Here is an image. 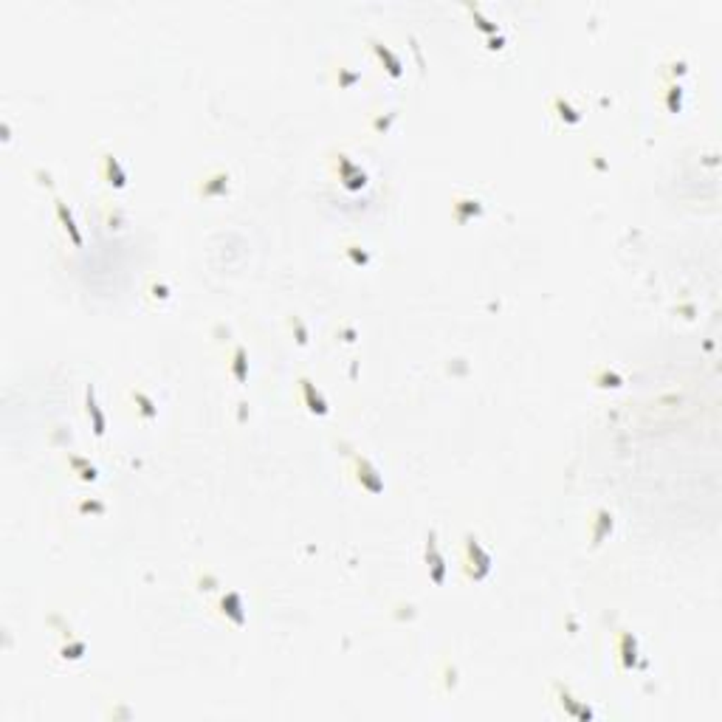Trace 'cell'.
I'll return each instance as SVG.
<instances>
[{"label": "cell", "instance_id": "obj_19", "mask_svg": "<svg viewBox=\"0 0 722 722\" xmlns=\"http://www.w3.org/2000/svg\"><path fill=\"white\" fill-rule=\"evenodd\" d=\"M344 254L353 257L355 266H367L370 263V251H364V246H358V243H344Z\"/></svg>", "mask_w": 722, "mask_h": 722}, {"label": "cell", "instance_id": "obj_4", "mask_svg": "<svg viewBox=\"0 0 722 722\" xmlns=\"http://www.w3.org/2000/svg\"><path fill=\"white\" fill-rule=\"evenodd\" d=\"M299 395H302L305 406L311 412H316V415H328V401L322 398V392L316 390V384L311 378H305V376L299 378Z\"/></svg>", "mask_w": 722, "mask_h": 722}, {"label": "cell", "instance_id": "obj_18", "mask_svg": "<svg viewBox=\"0 0 722 722\" xmlns=\"http://www.w3.org/2000/svg\"><path fill=\"white\" fill-rule=\"evenodd\" d=\"M68 466H71V469H74V472H77L82 480H96V474H99V472H96V466H93L90 460H85V457H77V454H71V457H68Z\"/></svg>", "mask_w": 722, "mask_h": 722}, {"label": "cell", "instance_id": "obj_10", "mask_svg": "<svg viewBox=\"0 0 722 722\" xmlns=\"http://www.w3.org/2000/svg\"><path fill=\"white\" fill-rule=\"evenodd\" d=\"M218 607H220V612L223 615H229L234 624H243L246 621V607H243V598H240V593H226V595H220V601H218Z\"/></svg>", "mask_w": 722, "mask_h": 722}, {"label": "cell", "instance_id": "obj_14", "mask_svg": "<svg viewBox=\"0 0 722 722\" xmlns=\"http://www.w3.org/2000/svg\"><path fill=\"white\" fill-rule=\"evenodd\" d=\"M553 111H556V116H559L561 122H567V125L581 122V111L573 108L570 99H564V96H556V99H553Z\"/></svg>", "mask_w": 722, "mask_h": 722}, {"label": "cell", "instance_id": "obj_17", "mask_svg": "<svg viewBox=\"0 0 722 722\" xmlns=\"http://www.w3.org/2000/svg\"><path fill=\"white\" fill-rule=\"evenodd\" d=\"M232 373H234V378L243 384L246 381V376H248V361H246V347L243 344H237L234 350H232Z\"/></svg>", "mask_w": 722, "mask_h": 722}, {"label": "cell", "instance_id": "obj_3", "mask_svg": "<svg viewBox=\"0 0 722 722\" xmlns=\"http://www.w3.org/2000/svg\"><path fill=\"white\" fill-rule=\"evenodd\" d=\"M99 173H102V178H105L111 186H116V189H122V186L127 184V173H125L122 161L113 156V152L99 156Z\"/></svg>", "mask_w": 722, "mask_h": 722}, {"label": "cell", "instance_id": "obj_9", "mask_svg": "<svg viewBox=\"0 0 722 722\" xmlns=\"http://www.w3.org/2000/svg\"><path fill=\"white\" fill-rule=\"evenodd\" d=\"M609 531H612V513L607 508H598L593 513V520H590V539H593V545H598Z\"/></svg>", "mask_w": 722, "mask_h": 722}, {"label": "cell", "instance_id": "obj_6", "mask_svg": "<svg viewBox=\"0 0 722 722\" xmlns=\"http://www.w3.org/2000/svg\"><path fill=\"white\" fill-rule=\"evenodd\" d=\"M426 561H429V576H432V581L440 584V581L446 579V561H443V556H440V550H438L435 534H429V539H426Z\"/></svg>", "mask_w": 722, "mask_h": 722}, {"label": "cell", "instance_id": "obj_12", "mask_svg": "<svg viewBox=\"0 0 722 722\" xmlns=\"http://www.w3.org/2000/svg\"><path fill=\"white\" fill-rule=\"evenodd\" d=\"M618 657H621V666L624 668H632L635 660H638V643L629 632H621L618 635Z\"/></svg>", "mask_w": 722, "mask_h": 722}, {"label": "cell", "instance_id": "obj_7", "mask_svg": "<svg viewBox=\"0 0 722 722\" xmlns=\"http://www.w3.org/2000/svg\"><path fill=\"white\" fill-rule=\"evenodd\" d=\"M85 412H88V418H90L93 435L102 438V435H105V412H102V406H99V401H96L93 387H88V392H85Z\"/></svg>", "mask_w": 722, "mask_h": 722}, {"label": "cell", "instance_id": "obj_13", "mask_svg": "<svg viewBox=\"0 0 722 722\" xmlns=\"http://www.w3.org/2000/svg\"><path fill=\"white\" fill-rule=\"evenodd\" d=\"M451 212H454V218L463 223V220H469V215H480V212H483V203H480L477 198H454V200H451Z\"/></svg>", "mask_w": 722, "mask_h": 722}, {"label": "cell", "instance_id": "obj_20", "mask_svg": "<svg viewBox=\"0 0 722 722\" xmlns=\"http://www.w3.org/2000/svg\"><path fill=\"white\" fill-rule=\"evenodd\" d=\"M147 296H150L152 302H164V299L170 296V285H167L164 280H152V282L147 285Z\"/></svg>", "mask_w": 722, "mask_h": 722}, {"label": "cell", "instance_id": "obj_11", "mask_svg": "<svg viewBox=\"0 0 722 722\" xmlns=\"http://www.w3.org/2000/svg\"><path fill=\"white\" fill-rule=\"evenodd\" d=\"M54 203H57V218H60V223H63L65 234L71 237V243H74V246H82V232H79V226H77V220H74L71 209H68V206H65L60 198H57Z\"/></svg>", "mask_w": 722, "mask_h": 722}, {"label": "cell", "instance_id": "obj_8", "mask_svg": "<svg viewBox=\"0 0 722 722\" xmlns=\"http://www.w3.org/2000/svg\"><path fill=\"white\" fill-rule=\"evenodd\" d=\"M339 167H342V175H339V178H342V184H344L347 189H358V186H364V178H367V175H364V170H361V167H355V164H353L347 156H339Z\"/></svg>", "mask_w": 722, "mask_h": 722}, {"label": "cell", "instance_id": "obj_16", "mask_svg": "<svg viewBox=\"0 0 722 722\" xmlns=\"http://www.w3.org/2000/svg\"><path fill=\"white\" fill-rule=\"evenodd\" d=\"M130 398H133V403L138 406V412L144 418H156L159 415V406H156V401H152L144 390H130Z\"/></svg>", "mask_w": 722, "mask_h": 722}, {"label": "cell", "instance_id": "obj_1", "mask_svg": "<svg viewBox=\"0 0 722 722\" xmlns=\"http://www.w3.org/2000/svg\"><path fill=\"white\" fill-rule=\"evenodd\" d=\"M463 570L474 581L491 573V553L483 547V542L474 534H466V539H463Z\"/></svg>", "mask_w": 722, "mask_h": 722}, {"label": "cell", "instance_id": "obj_5", "mask_svg": "<svg viewBox=\"0 0 722 722\" xmlns=\"http://www.w3.org/2000/svg\"><path fill=\"white\" fill-rule=\"evenodd\" d=\"M226 189H229V173H226V170H215V173H209L206 178H200V184H198V192H200L203 198L223 195Z\"/></svg>", "mask_w": 722, "mask_h": 722}, {"label": "cell", "instance_id": "obj_15", "mask_svg": "<svg viewBox=\"0 0 722 722\" xmlns=\"http://www.w3.org/2000/svg\"><path fill=\"white\" fill-rule=\"evenodd\" d=\"M370 45L376 48V54L381 57V63L387 65V71L392 74V77H401V57L398 54H392V51L381 42V40H370Z\"/></svg>", "mask_w": 722, "mask_h": 722}, {"label": "cell", "instance_id": "obj_2", "mask_svg": "<svg viewBox=\"0 0 722 722\" xmlns=\"http://www.w3.org/2000/svg\"><path fill=\"white\" fill-rule=\"evenodd\" d=\"M350 460H353V474H355V480L361 483V488H367V491H373V494L384 491L381 472L373 466V463H370L364 454H350Z\"/></svg>", "mask_w": 722, "mask_h": 722}]
</instances>
